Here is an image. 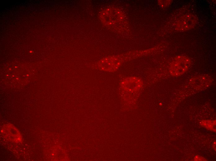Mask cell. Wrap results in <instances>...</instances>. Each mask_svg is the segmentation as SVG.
I'll use <instances>...</instances> for the list:
<instances>
[{
	"instance_id": "obj_2",
	"label": "cell",
	"mask_w": 216,
	"mask_h": 161,
	"mask_svg": "<svg viewBox=\"0 0 216 161\" xmlns=\"http://www.w3.org/2000/svg\"><path fill=\"white\" fill-rule=\"evenodd\" d=\"M196 21V18L194 15H184L178 21L177 28L181 31L189 29L194 26Z\"/></svg>"
},
{
	"instance_id": "obj_1",
	"label": "cell",
	"mask_w": 216,
	"mask_h": 161,
	"mask_svg": "<svg viewBox=\"0 0 216 161\" xmlns=\"http://www.w3.org/2000/svg\"><path fill=\"white\" fill-rule=\"evenodd\" d=\"M189 59L184 55L176 56L172 62L170 67V72L172 75L177 76L185 72L190 66Z\"/></svg>"
},
{
	"instance_id": "obj_3",
	"label": "cell",
	"mask_w": 216,
	"mask_h": 161,
	"mask_svg": "<svg viewBox=\"0 0 216 161\" xmlns=\"http://www.w3.org/2000/svg\"><path fill=\"white\" fill-rule=\"evenodd\" d=\"M201 125L206 128L215 132L216 121L214 120H203L200 123Z\"/></svg>"
}]
</instances>
